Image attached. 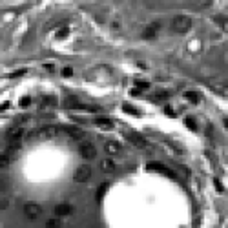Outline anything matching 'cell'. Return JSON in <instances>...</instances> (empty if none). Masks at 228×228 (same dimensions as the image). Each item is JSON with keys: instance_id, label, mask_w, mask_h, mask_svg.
Wrapping results in <instances>:
<instances>
[{"instance_id": "cell-23", "label": "cell", "mask_w": 228, "mask_h": 228, "mask_svg": "<svg viewBox=\"0 0 228 228\" xmlns=\"http://www.w3.org/2000/svg\"><path fill=\"white\" fill-rule=\"evenodd\" d=\"M184 124H186L188 128H190V130H197V126H195V121H194V119H190V117H188L186 121H184Z\"/></svg>"}, {"instance_id": "cell-17", "label": "cell", "mask_w": 228, "mask_h": 228, "mask_svg": "<svg viewBox=\"0 0 228 228\" xmlns=\"http://www.w3.org/2000/svg\"><path fill=\"white\" fill-rule=\"evenodd\" d=\"M184 97H186L190 102H194V104H197L199 101H201V99H199V93H195V91H186Z\"/></svg>"}, {"instance_id": "cell-3", "label": "cell", "mask_w": 228, "mask_h": 228, "mask_svg": "<svg viewBox=\"0 0 228 228\" xmlns=\"http://www.w3.org/2000/svg\"><path fill=\"white\" fill-rule=\"evenodd\" d=\"M75 181H79V183H84V181H88L90 177H91V166L90 164H80L77 166V170H75Z\"/></svg>"}, {"instance_id": "cell-27", "label": "cell", "mask_w": 228, "mask_h": 228, "mask_svg": "<svg viewBox=\"0 0 228 228\" xmlns=\"http://www.w3.org/2000/svg\"><path fill=\"white\" fill-rule=\"evenodd\" d=\"M66 35H68V29H60V31H57V37H59V39H64Z\"/></svg>"}, {"instance_id": "cell-1", "label": "cell", "mask_w": 228, "mask_h": 228, "mask_svg": "<svg viewBox=\"0 0 228 228\" xmlns=\"http://www.w3.org/2000/svg\"><path fill=\"white\" fill-rule=\"evenodd\" d=\"M172 26H174V29L177 33H186L192 28V20H190V17H186V15H177L175 18H174V22H172Z\"/></svg>"}, {"instance_id": "cell-13", "label": "cell", "mask_w": 228, "mask_h": 228, "mask_svg": "<svg viewBox=\"0 0 228 228\" xmlns=\"http://www.w3.org/2000/svg\"><path fill=\"white\" fill-rule=\"evenodd\" d=\"M55 102H57V99H55L53 95H46L44 101H42V110H49V108H53Z\"/></svg>"}, {"instance_id": "cell-10", "label": "cell", "mask_w": 228, "mask_h": 228, "mask_svg": "<svg viewBox=\"0 0 228 228\" xmlns=\"http://www.w3.org/2000/svg\"><path fill=\"white\" fill-rule=\"evenodd\" d=\"M101 170H102L104 174H113L115 172V163L111 159H102V161H101Z\"/></svg>"}, {"instance_id": "cell-11", "label": "cell", "mask_w": 228, "mask_h": 228, "mask_svg": "<svg viewBox=\"0 0 228 228\" xmlns=\"http://www.w3.org/2000/svg\"><path fill=\"white\" fill-rule=\"evenodd\" d=\"M95 124L99 126V128H102V130H113V121H110V119H106V117L95 119Z\"/></svg>"}, {"instance_id": "cell-2", "label": "cell", "mask_w": 228, "mask_h": 228, "mask_svg": "<svg viewBox=\"0 0 228 228\" xmlns=\"http://www.w3.org/2000/svg\"><path fill=\"white\" fill-rule=\"evenodd\" d=\"M24 214H26V217H28V219L35 221V219L40 217L42 208L39 206L37 203H26V205H24Z\"/></svg>"}, {"instance_id": "cell-8", "label": "cell", "mask_w": 228, "mask_h": 228, "mask_svg": "<svg viewBox=\"0 0 228 228\" xmlns=\"http://www.w3.org/2000/svg\"><path fill=\"white\" fill-rule=\"evenodd\" d=\"M22 135H24V128H22V126L13 124L9 130H8V137H9V141H13V139H18V141H20Z\"/></svg>"}, {"instance_id": "cell-15", "label": "cell", "mask_w": 228, "mask_h": 228, "mask_svg": "<svg viewBox=\"0 0 228 228\" xmlns=\"http://www.w3.org/2000/svg\"><path fill=\"white\" fill-rule=\"evenodd\" d=\"M66 132L70 137H75V139H84V132L79 130V128H66Z\"/></svg>"}, {"instance_id": "cell-29", "label": "cell", "mask_w": 228, "mask_h": 228, "mask_svg": "<svg viewBox=\"0 0 228 228\" xmlns=\"http://www.w3.org/2000/svg\"><path fill=\"white\" fill-rule=\"evenodd\" d=\"M44 68H46V70H48V71H53V70H55V68H53V64H51V62L44 64Z\"/></svg>"}, {"instance_id": "cell-21", "label": "cell", "mask_w": 228, "mask_h": 228, "mask_svg": "<svg viewBox=\"0 0 228 228\" xmlns=\"http://www.w3.org/2000/svg\"><path fill=\"white\" fill-rule=\"evenodd\" d=\"M8 206H9V201H8V197H6V195H0V210H6Z\"/></svg>"}, {"instance_id": "cell-16", "label": "cell", "mask_w": 228, "mask_h": 228, "mask_svg": "<svg viewBox=\"0 0 228 228\" xmlns=\"http://www.w3.org/2000/svg\"><path fill=\"white\" fill-rule=\"evenodd\" d=\"M60 226H62V223H60L59 217L48 219V223H46V228H60Z\"/></svg>"}, {"instance_id": "cell-7", "label": "cell", "mask_w": 228, "mask_h": 228, "mask_svg": "<svg viewBox=\"0 0 228 228\" xmlns=\"http://www.w3.org/2000/svg\"><path fill=\"white\" fill-rule=\"evenodd\" d=\"M39 139H53L55 135H57V128H53V126H44L39 130Z\"/></svg>"}, {"instance_id": "cell-26", "label": "cell", "mask_w": 228, "mask_h": 228, "mask_svg": "<svg viewBox=\"0 0 228 228\" xmlns=\"http://www.w3.org/2000/svg\"><path fill=\"white\" fill-rule=\"evenodd\" d=\"M62 75H64V77H70V75H73V70H71V68H64Z\"/></svg>"}, {"instance_id": "cell-18", "label": "cell", "mask_w": 228, "mask_h": 228, "mask_svg": "<svg viewBox=\"0 0 228 228\" xmlns=\"http://www.w3.org/2000/svg\"><path fill=\"white\" fill-rule=\"evenodd\" d=\"M135 86H137V90H148V88H150V82L137 79V80H135Z\"/></svg>"}, {"instance_id": "cell-32", "label": "cell", "mask_w": 228, "mask_h": 228, "mask_svg": "<svg viewBox=\"0 0 228 228\" xmlns=\"http://www.w3.org/2000/svg\"><path fill=\"white\" fill-rule=\"evenodd\" d=\"M225 124H226V128H228V119H226V121H225Z\"/></svg>"}, {"instance_id": "cell-30", "label": "cell", "mask_w": 228, "mask_h": 228, "mask_svg": "<svg viewBox=\"0 0 228 228\" xmlns=\"http://www.w3.org/2000/svg\"><path fill=\"white\" fill-rule=\"evenodd\" d=\"M20 75H24V70H20V71H15V73H11L9 77H20Z\"/></svg>"}, {"instance_id": "cell-4", "label": "cell", "mask_w": 228, "mask_h": 228, "mask_svg": "<svg viewBox=\"0 0 228 228\" xmlns=\"http://www.w3.org/2000/svg\"><path fill=\"white\" fill-rule=\"evenodd\" d=\"M79 153H80V157H82V159L91 161V159H95V157H97V148H95L91 142H82V144H80V148H79Z\"/></svg>"}, {"instance_id": "cell-14", "label": "cell", "mask_w": 228, "mask_h": 228, "mask_svg": "<svg viewBox=\"0 0 228 228\" xmlns=\"http://www.w3.org/2000/svg\"><path fill=\"white\" fill-rule=\"evenodd\" d=\"M157 29H159V24H153V26L146 28V29H144V39H155Z\"/></svg>"}, {"instance_id": "cell-24", "label": "cell", "mask_w": 228, "mask_h": 228, "mask_svg": "<svg viewBox=\"0 0 228 228\" xmlns=\"http://www.w3.org/2000/svg\"><path fill=\"white\" fill-rule=\"evenodd\" d=\"M29 102H31V99H29V97H22L20 101H18V104H20L22 108H24V106H28Z\"/></svg>"}, {"instance_id": "cell-19", "label": "cell", "mask_w": 228, "mask_h": 228, "mask_svg": "<svg viewBox=\"0 0 228 228\" xmlns=\"http://www.w3.org/2000/svg\"><path fill=\"white\" fill-rule=\"evenodd\" d=\"M122 108H124V111H126V113L139 115V111H137V108H133V106H130V104H122Z\"/></svg>"}, {"instance_id": "cell-31", "label": "cell", "mask_w": 228, "mask_h": 228, "mask_svg": "<svg viewBox=\"0 0 228 228\" xmlns=\"http://www.w3.org/2000/svg\"><path fill=\"white\" fill-rule=\"evenodd\" d=\"M8 106H9V102H4V104H2V106H0V110H2V111H4V110H6V108H8Z\"/></svg>"}, {"instance_id": "cell-25", "label": "cell", "mask_w": 228, "mask_h": 228, "mask_svg": "<svg viewBox=\"0 0 228 228\" xmlns=\"http://www.w3.org/2000/svg\"><path fill=\"white\" fill-rule=\"evenodd\" d=\"M104 192H106V184H104V186H101L99 190H97V199H101V197L104 195Z\"/></svg>"}, {"instance_id": "cell-6", "label": "cell", "mask_w": 228, "mask_h": 228, "mask_svg": "<svg viewBox=\"0 0 228 228\" xmlns=\"http://www.w3.org/2000/svg\"><path fill=\"white\" fill-rule=\"evenodd\" d=\"M71 212H73V206L71 205H68V203H59V205L55 206L57 217H66V215H70Z\"/></svg>"}, {"instance_id": "cell-9", "label": "cell", "mask_w": 228, "mask_h": 228, "mask_svg": "<svg viewBox=\"0 0 228 228\" xmlns=\"http://www.w3.org/2000/svg\"><path fill=\"white\" fill-rule=\"evenodd\" d=\"M104 150H106V153L115 155V153L121 152V144H119L117 141H106V142H104Z\"/></svg>"}, {"instance_id": "cell-20", "label": "cell", "mask_w": 228, "mask_h": 228, "mask_svg": "<svg viewBox=\"0 0 228 228\" xmlns=\"http://www.w3.org/2000/svg\"><path fill=\"white\" fill-rule=\"evenodd\" d=\"M8 164H9V157L6 153H0V168H6Z\"/></svg>"}, {"instance_id": "cell-12", "label": "cell", "mask_w": 228, "mask_h": 228, "mask_svg": "<svg viewBox=\"0 0 228 228\" xmlns=\"http://www.w3.org/2000/svg\"><path fill=\"white\" fill-rule=\"evenodd\" d=\"M128 141H130L132 144H135L137 148H146V146H148V142H146L144 139H141V137H137V135H128Z\"/></svg>"}, {"instance_id": "cell-22", "label": "cell", "mask_w": 228, "mask_h": 228, "mask_svg": "<svg viewBox=\"0 0 228 228\" xmlns=\"http://www.w3.org/2000/svg\"><path fill=\"white\" fill-rule=\"evenodd\" d=\"M17 126H20L22 122H29V115H20V117H17Z\"/></svg>"}, {"instance_id": "cell-28", "label": "cell", "mask_w": 228, "mask_h": 228, "mask_svg": "<svg viewBox=\"0 0 228 228\" xmlns=\"http://www.w3.org/2000/svg\"><path fill=\"white\" fill-rule=\"evenodd\" d=\"M164 110H166V115H168V117H175V113H174V110H172L170 106H166Z\"/></svg>"}, {"instance_id": "cell-5", "label": "cell", "mask_w": 228, "mask_h": 228, "mask_svg": "<svg viewBox=\"0 0 228 228\" xmlns=\"http://www.w3.org/2000/svg\"><path fill=\"white\" fill-rule=\"evenodd\" d=\"M146 168H148V170H153V172H159V174H163V175H166V177H174V172L168 170V168H166L164 164H161V163H148Z\"/></svg>"}]
</instances>
